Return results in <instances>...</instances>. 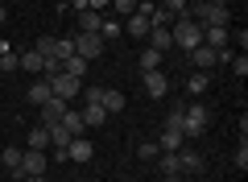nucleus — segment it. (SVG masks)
<instances>
[{
	"label": "nucleus",
	"mask_w": 248,
	"mask_h": 182,
	"mask_svg": "<svg viewBox=\"0 0 248 182\" xmlns=\"http://www.w3.org/2000/svg\"><path fill=\"white\" fill-rule=\"evenodd\" d=\"M236 58V50H211V46H195L190 50V62H195V70H211V66H219V62H232Z\"/></svg>",
	"instance_id": "obj_2"
},
{
	"label": "nucleus",
	"mask_w": 248,
	"mask_h": 182,
	"mask_svg": "<svg viewBox=\"0 0 248 182\" xmlns=\"http://www.w3.org/2000/svg\"><path fill=\"white\" fill-rule=\"evenodd\" d=\"M211 4H228V0H211Z\"/></svg>",
	"instance_id": "obj_38"
},
{
	"label": "nucleus",
	"mask_w": 248,
	"mask_h": 182,
	"mask_svg": "<svg viewBox=\"0 0 248 182\" xmlns=\"http://www.w3.org/2000/svg\"><path fill=\"white\" fill-rule=\"evenodd\" d=\"M186 91H190V96H203L207 91V70H195V75L186 79Z\"/></svg>",
	"instance_id": "obj_26"
},
{
	"label": "nucleus",
	"mask_w": 248,
	"mask_h": 182,
	"mask_svg": "<svg viewBox=\"0 0 248 182\" xmlns=\"http://www.w3.org/2000/svg\"><path fill=\"white\" fill-rule=\"evenodd\" d=\"M58 124H66V132H71V137H83V129H87V124H83V112H79V108H66Z\"/></svg>",
	"instance_id": "obj_17"
},
{
	"label": "nucleus",
	"mask_w": 248,
	"mask_h": 182,
	"mask_svg": "<svg viewBox=\"0 0 248 182\" xmlns=\"http://www.w3.org/2000/svg\"><path fill=\"white\" fill-rule=\"evenodd\" d=\"M0 83H4V75H0Z\"/></svg>",
	"instance_id": "obj_39"
},
{
	"label": "nucleus",
	"mask_w": 248,
	"mask_h": 182,
	"mask_svg": "<svg viewBox=\"0 0 248 182\" xmlns=\"http://www.w3.org/2000/svg\"><path fill=\"white\" fill-rule=\"evenodd\" d=\"M161 62H166V54L153 50V46H145V50H141V75H145V70H161Z\"/></svg>",
	"instance_id": "obj_19"
},
{
	"label": "nucleus",
	"mask_w": 248,
	"mask_h": 182,
	"mask_svg": "<svg viewBox=\"0 0 248 182\" xmlns=\"http://www.w3.org/2000/svg\"><path fill=\"white\" fill-rule=\"evenodd\" d=\"M137 153H141L145 162H157V157H161V149H157V141H141V149H137Z\"/></svg>",
	"instance_id": "obj_29"
},
{
	"label": "nucleus",
	"mask_w": 248,
	"mask_h": 182,
	"mask_svg": "<svg viewBox=\"0 0 248 182\" xmlns=\"http://www.w3.org/2000/svg\"><path fill=\"white\" fill-rule=\"evenodd\" d=\"M161 9H166L170 17H182V13H186V0H161Z\"/></svg>",
	"instance_id": "obj_32"
},
{
	"label": "nucleus",
	"mask_w": 248,
	"mask_h": 182,
	"mask_svg": "<svg viewBox=\"0 0 248 182\" xmlns=\"http://www.w3.org/2000/svg\"><path fill=\"white\" fill-rule=\"evenodd\" d=\"M207 124H211V116H207V108L203 104H186V112H182V137H199V132H207Z\"/></svg>",
	"instance_id": "obj_3"
},
{
	"label": "nucleus",
	"mask_w": 248,
	"mask_h": 182,
	"mask_svg": "<svg viewBox=\"0 0 248 182\" xmlns=\"http://www.w3.org/2000/svg\"><path fill=\"white\" fill-rule=\"evenodd\" d=\"M75 33H99V25H104V13H91V9H79L75 13Z\"/></svg>",
	"instance_id": "obj_10"
},
{
	"label": "nucleus",
	"mask_w": 248,
	"mask_h": 182,
	"mask_svg": "<svg viewBox=\"0 0 248 182\" xmlns=\"http://www.w3.org/2000/svg\"><path fill=\"white\" fill-rule=\"evenodd\" d=\"M66 108H71V104H66V99L50 96V99H46V104H42V124H58V120H62V112H66Z\"/></svg>",
	"instance_id": "obj_13"
},
{
	"label": "nucleus",
	"mask_w": 248,
	"mask_h": 182,
	"mask_svg": "<svg viewBox=\"0 0 248 182\" xmlns=\"http://www.w3.org/2000/svg\"><path fill=\"white\" fill-rule=\"evenodd\" d=\"M21 157H25V149H4V153H0V165H4V170H9V174H17L21 170Z\"/></svg>",
	"instance_id": "obj_23"
},
{
	"label": "nucleus",
	"mask_w": 248,
	"mask_h": 182,
	"mask_svg": "<svg viewBox=\"0 0 248 182\" xmlns=\"http://www.w3.org/2000/svg\"><path fill=\"white\" fill-rule=\"evenodd\" d=\"M228 25H203V46H211V50H223L228 46Z\"/></svg>",
	"instance_id": "obj_14"
},
{
	"label": "nucleus",
	"mask_w": 248,
	"mask_h": 182,
	"mask_svg": "<svg viewBox=\"0 0 248 182\" xmlns=\"http://www.w3.org/2000/svg\"><path fill=\"white\" fill-rule=\"evenodd\" d=\"M124 104H128V99H124V91H112V87H104V96H99V108H104L108 116H112V112H124Z\"/></svg>",
	"instance_id": "obj_16"
},
{
	"label": "nucleus",
	"mask_w": 248,
	"mask_h": 182,
	"mask_svg": "<svg viewBox=\"0 0 248 182\" xmlns=\"http://www.w3.org/2000/svg\"><path fill=\"white\" fill-rule=\"evenodd\" d=\"M232 70H236V79L248 75V58H244V54H236V58H232Z\"/></svg>",
	"instance_id": "obj_33"
},
{
	"label": "nucleus",
	"mask_w": 248,
	"mask_h": 182,
	"mask_svg": "<svg viewBox=\"0 0 248 182\" xmlns=\"http://www.w3.org/2000/svg\"><path fill=\"white\" fill-rule=\"evenodd\" d=\"M66 157H71V162H91V157H95V149H91V141H87V137H71V145H66Z\"/></svg>",
	"instance_id": "obj_12"
},
{
	"label": "nucleus",
	"mask_w": 248,
	"mask_h": 182,
	"mask_svg": "<svg viewBox=\"0 0 248 182\" xmlns=\"http://www.w3.org/2000/svg\"><path fill=\"white\" fill-rule=\"evenodd\" d=\"M21 182H46V174H33V178H21Z\"/></svg>",
	"instance_id": "obj_35"
},
{
	"label": "nucleus",
	"mask_w": 248,
	"mask_h": 182,
	"mask_svg": "<svg viewBox=\"0 0 248 182\" xmlns=\"http://www.w3.org/2000/svg\"><path fill=\"white\" fill-rule=\"evenodd\" d=\"M170 29H174V46H182L186 54L195 50V46H203V25H199V21H190L186 13H182V17H178Z\"/></svg>",
	"instance_id": "obj_1"
},
{
	"label": "nucleus",
	"mask_w": 248,
	"mask_h": 182,
	"mask_svg": "<svg viewBox=\"0 0 248 182\" xmlns=\"http://www.w3.org/2000/svg\"><path fill=\"white\" fill-rule=\"evenodd\" d=\"M124 29H120V21H112V17H104V25H99V37H104V42H116V37H120Z\"/></svg>",
	"instance_id": "obj_27"
},
{
	"label": "nucleus",
	"mask_w": 248,
	"mask_h": 182,
	"mask_svg": "<svg viewBox=\"0 0 248 182\" xmlns=\"http://www.w3.org/2000/svg\"><path fill=\"white\" fill-rule=\"evenodd\" d=\"M178 165H182V174H203V170H207L203 153H199V149H190V145L178 149Z\"/></svg>",
	"instance_id": "obj_9"
},
{
	"label": "nucleus",
	"mask_w": 248,
	"mask_h": 182,
	"mask_svg": "<svg viewBox=\"0 0 248 182\" xmlns=\"http://www.w3.org/2000/svg\"><path fill=\"white\" fill-rule=\"evenodd\" d=\"M62 75L83 79V75H87V58H79V54H75V58H66V62H62Z\"/></svg>",
	"instance_id": "obj_25"
},
{
	"label": "nucleus",
	"mask_w": 248,
	"mask_h": 182,
	"mask_svg": "<svg viewBox=\"0 0 248 182\" xmlns=\"http://www.w3.org/2000/svg\"><path fill=\"white\" fill-rule=\"evenodd\" d=\"M161 182H182V174H170V178H161Z\"/></svg>",
	"instance_id": "obj_36"
},
{
	"label": "nucleus",
	"mask_w": 248,
	"mask_h": 182,
	"mask_svg": "<svg viewBox=\"0 0 248 182\" xmlns=\"http://www.w3.org/2000/svg\"><path fill=\"white\" fill-rule=\"evenodd\" d=\"M83 124H87V129H99V124H108V112L99 104H87L83 108Z\"/></svg>",
	"instance_id": "obj_22"
},
{
	"label": "nucleus",
	"mask_w": 248,
	"mask_h": 182,
	"mask_svg": "<svg viewBox=\"0 0 248 182\" xmlns=\"http://www.w3.org/2000/svg\"><path fill=\"white\" fill-rule=\"evenodd\" d=\"M50 87H54V96H58V99H66V104H71V99L83 91V79H75V75H62V70H58V75L50 79Z\"/></svg>",
	"instance_id": "obj_5"
},
{
	"label": "nucleus",
	"mask_w": 248,
	"mask_h": 182,
	"mask_svg": "<svg viewBox=\"0 0 248 182\" xmlns=\"http://www.w3.org/2000/svg\"><path fill=\"white\" fill-rule=\"evenodd\" d=\"M182 145H186L182 129L166 120V129H161V137H157V149H161V153H178V149H182Z\"/></svg>",
	"instance_id": "obj_7"
},
{
	"label": "nucleus",
	"mask_w": 248,
	"mask_h": 182,
	"mask_svg": "<svg viewBox=\"0 0 248 182\" xmlns=\"http://www.w3.org/2000/svg\"><path fill=\"white\" fill-rule=\"evenodd\" d=\"M21 70H29V75H46V58L37 50H25V54H21Z\"/></svg>",
	"instance_id": "obj_18"
},
{
	"label": "nucleus",
	"mask_w": 248,
	"mask_h": 182,
	"mask_svg": "<svg viewBox=\"0 0 248 182\" xmlns=\"http://www.w3.org/2000/svg\"><path fill=\"white\" fill-rule=\"evenodd\" d=\"M4 17H9V9H0V25H4Z\"/></svg>",
	"instance_id": "obj_37"
},
{
	"label": "nucleus",
	"mask_w": 248,
	"mask_h": 182,
	"mask_svg": "<svg viewBox=\"0 0 248 182\" xmlns=\"http://www.w3.org/2000/svg\"><path fill=\"white\" fill-rule=\"evenodd\" d=\"M112 4H116V13H120V17H133L141 0H112Z\"/></svg>",
	"instance_id": "obj_31"
},
{
	"label": "nucleus",
	"mask_w": 248,
	"mask_h": 182,
	"mask_svg": "<svg viewBox=\"0 0 248 182\" xmlns=\"http://www.w3.org/2000/svg\"><path fill=\"white\" fill-rule=\"evenodd\" d=\"M149 46H153V50H161V54L174 50V29H170V25H153L149 29Z\"/></svg>",
	"instance_id": "obj_11"
},
{
	"label": "nucleus",
	"mask_w": 248,
	"mask_h": 182,
	"mask_svg": "<svg viewBox=\"0 0 248 182\" xmlns=\"http://www.w3.org/2000/svg\"><path fill=\"white\" fill-rule=\"evenodd\" d=\"M50 58H58V62L75 58V37H54V50H50Z\"/></svg>",
	"instance_id": "obj_20"
},
{
	"label": "nucleus",
	"mask_w": 248,
	"mask_h": 182,
	"mask_svg": "<svg viewBox=\"0 0 248 182\" xmlns=\"http://www.w3.org/2000/svg\"><path fill=\"white\" fill-rule=\"evenodd\" d=\"M50 96H54V87H50V79H46V75H42V79H37V83L29 87V91H25V99H29L33 108H42V104H46Z\"/></svg>",
	"instance_id": "obj_15"
},
{
	"label": "nucleus",
	"mask_w": 248,
	"mask_h": 182,
	"mask_svg": "<svg viewBox=\"0 0 248 182\" xmlns=\"http://www.w3.org/2000/svg\"><path fill=\"white\" fill-rule=\"evenodd\" d=\"M25 149H50V129H46V124H37V129H29V145Z\"/></svg>",
	"instance_id": "obj_21"
},
{
	"label": "nucleus",
	"mask_w": 248,
	"mask_h": 182,
	"mask_svg": "<svg viewBox=\"0 0 248 182\" xmlns=\"http://www.w3.org/2000/svg\"><path fill=\"white\" fill-rule=\"evenodd\" d=\"M141 87H145V96H149V99H161L170 91V79H166V70H145Z\"/></svg>",
	"instance_id": "obj_6"
},
{
	"label": "nucleus",
	"mask_w": 248,
	"mask_h": 182,
	"mask_svg": "<svg viewBox=\"0 0 248 182\" xmlns=\"http://www.w3.org/2000/svg\"><path fill=\"white\" fill-rule=\"evenodd\" d=\"M13 70H21V54H0V75H13Z\"/></svg>",
	"instance_id": "obj_28"
},
{
	"label": "nucleus",
	"mask_w": 248,
	"mask_h": 182,
	"mask_svg": "<svg viewBox=\"0 0 248 182\" xmlns=\"http://www.w3.org/2000/svg\"><path fill=\"white\" fill-rule=\"evenodd\" d=\"M104 50H108V42L99 33H75V54L79 58H99Z\"/></svg>",
	"instance_id": "obj_4"
},
{
	"label": "nucleus",
	"mask_w": 248,
	"mask_h": 182,
	"mask_svg": "<svg viewBox=\"0 0 248 182\" xmlns=\"http://www.w3.org/2000/svg\"><path fill=\"white\" fill-rule=\"evenodd\" d=\"M157 170H161V178H170V174H182L178 153H161V157H157Z\"/></svg>",
	"instance_id": "obj_24"
},
{
	"label": "nucleus",
	"mask_w": 248,
	"mask_h": 182,
	"mask_svg": "<svg viewBox=\"0 0 248 182\" xmlns=\"http://www.w3.org/2000/svg\"><path fill=\"white\" fill-rule=\"evenodd\" d=\"M232 162H236V170H248V141H240V145H236Z\"/></svg>",
	"instance_id": "obj_30"
},
{
	"label": "nucleus",
	"mask_w": 248,
	"mask_h": 182,
	"mask_svg": "<svg viewBox=\"0 0 248 182\" xmlns=\"http://www.w3.org/2000/svg\"><path fill=\"white\" fill-rule=\"evenodd\" d=\"M87 9H91V13H104V9H108V0H87Z\"/></svg>",
	"instance_id": "obj_34"
},
{
	"label": "nucleus",
	"mask_w": 248,
	"mask_h": 182,
	"mask_svg": "<svg viewBox=\"0 0 248 182\" xmlns=\"http://www.w3.org/2000/svg\"><path fill=\"white\" fill-rule=\"evenodd\" d=\"M120 29H124V33H128V37H137V42H141V37H149L153 21L145 17V13H133V17H124V21H120Z\"/></svg>",
	"instance_id": "obj_8"
}]
</instances>
